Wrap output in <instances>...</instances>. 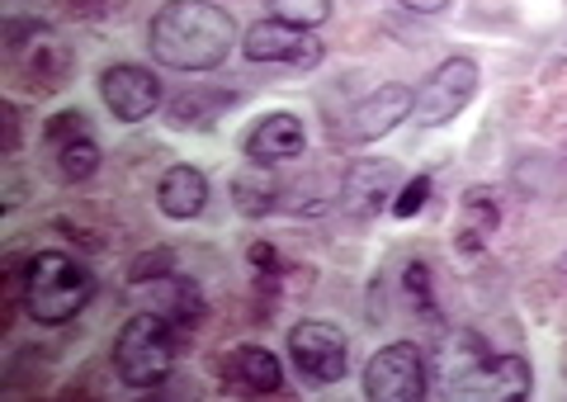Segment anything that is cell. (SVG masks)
I'll use <instances>...</instances> for the list:
<instances>
[{
	"label": "cell",
	"instance_id": "cell-1",
	"mask_svg": "<svg viewBox=\"0 0 567 402\" xmlns=\"http://www.w3.org/2000/svg\"><path fill=\"white\" fill-rule=\"evenodd\" d=\"M237 43V20L213 0H166L147 24L152 62L171 66V72H213Z\"/></svg>",
	"mask_w": 567,
	"mask_h": 402
},
{
	"label": "cell",
	"instance_id": "cell-2",
	"mask_svg": "<svg viewBox=\"0 0 567 402\" xmlns=\"http://www.w3.org/2000/svg\"><path fill=\"white\" fill-rule=\"evenodd\" d=\"M95 275L91 266H81L66 251H33L20 266V293H24V312L39 327H66L71 318H81L95 299Z\"/></svg>",
	"mask_w": 567,
	"mask_h": 402
},
{
	"label": "cell",
	"instance_id": "cell-3",
	"mask_svg": "<svg viewBox=\"0 0 567 402\" xmlns=\"http://www.w3.org/2000/svg\"><path fill=\"white\" fill-rule=\"evenodd\" d=\"M114 374L118 383L147 393L162 389V383L175 374V322L166 312H133L128 322L118 327L114 337Z\"/></svg>",
	"mask_w": 567,
	"mask_h": 402
},
{
	"label": "cell",
	"instance_id": "cell-4",
	"mask_svg": "<svg viewBox=\"0 0 567 402\" xmlns=\"http://www.w3.org/2000/svg\"><path fill=\"white\" fill-rule=\"evenodd\" d=\"M450 383H454V393H464V398L520 402L535 393V370H529L525 355H492L473 331H464V337L454 341Z\"/></svg>",
	"mask_w": 567,
	"mask_h": 402
},
{
	"label": "cell",
	"instance_id": "cell-5",
	"mask_svg": "<svg viewBox=\"0 0 567 402\" xmlns=\"http://www.w3.org/2000/svg\"><path fill=\"white\" fill-rule=\"evenodd\" d=\"M0 43H6L10 72L20 76L33 95H52V91H62V85H66V76H71V48L58 39V29H52V24L10 14V20L0 24Z\"/></svg>",
	"mask_w": 567,
	"mask_h": 402
},
{
	"label": "cell",
	"instance_id": "cell-6",
	"mask_svg": "<svg viewBox=\"0 0 567 402\" xmlns=\"http://www.w3.org/2000/svg\"><path fill=\"white\" fill-rule=\"evenodd\" d=\"M431 393V364L416 341H393L369 355L364 364V398L369 402H421Z\"/></svg>",
	"mask_w": 567,
	"mask_h": 402
},
{
	"label": "cell",
	"instance_id": "cell-7",
	"mask_svg": "<svg viewBox=\"0 0 567 402\" xmlns=\"http://www.w3.org/2000/svg\"><path fill=\"white\" fill-rule=\"evenodd\" d=\"M477 81H483V76H477V62L473 58H445L431 76L421 81L416 104H412V118H416L421 128H445V124H454V118L473 104Z\"/></svg>",
	"mask_w": 567,
	"mask_h": 402
},
{
	"label": "cell",
	"instance_id": "cell-8",
	"mask_svg": "<svg viewBox=\"0 0 567 402\" xmlns=\"http://www.w3.org/2000/svg\"><path fill=\"white\" fill-rule=\"evenodd\" d=\"M289 360H293V370L303 374V383H312V389H327V383L346 379L350 341H346V331L336 322L303 318L289 331Z\"/></svg>",
	"mask_w": 567,
	"mask_h": 402
},
{
	"label": "cell",
	"instance_id": "cell-9",
	"mask_svg": "<svg viewBox=\"0 0 567 402\" xmlns=\"http://www.w3.org/2000/svg\"><path fill=\"white\" fill-rule=\"evenodd\" d=\"M402 181L406 176L398 162H388V156H360V162L346 166L341 185H336V208L346 218H374L383 208H393Z\"/></svg>",
	"mask_w": 567,
	"mask_h": 402
},
{
	"label": "cell",
	"instance_id": "cell-10",
	"mask_svg": "<svg viewBox=\"0 0 567 402\" xmlns=\"http://www.w3.org/2000/svg\"><path fill=\"white\" fill-rule=\"evenodd\" d=\"M241 52L260 66H298V72H312L322 62V39L303 24H289V20H260L241 33Z\"/></svg>",
	"mask_w": 567,
	"mask_h": 402
},
{
	"label": "cell",
	"instance_id": "cell-11",
	"mask_svg": "<svg viewBox=\"0 0 567 402\" xmlns=\"http://www.w3.org/2000/svg\"><path fill=\"white\" fill-rule=\"evenodd\" d=\"M43 143H48L52 166H58V176L66 185H85L100 171V162H104V152H100L95 133H91V118H85L81 110L52 114L43 124Z\"/></svg>",
	"mask_w": 567,
	"mask_h": 402
},
{
	"label": "cell",
	"instance_id": "cell-12",
	"mask_svg": "<svg viewBox=\"0 0 567 402\" xmlns=\"http://www.w3.org/2000/svg\"><path fill=\"white\" fill-rule=\"evenodd\" d=\"M100 100L118 124H142V118H152L156 104H162V81L137 62H114L100 72Z\"/></svg>",
	"mask_w": 567,
	"mask_h": 402
},
{
	"label": "cell",
	"instance_id": "cell-13",
	"mask_svg": "<svg viewBox=\"0 0 567 402\" xmlns=\"http://www.w3.org/2000/svg\"><path fill=\"white\" fill-rule=\"evenodd\" d=\"M412 104H416V91H406V85H398V81H388V85H379V91H369L364 100L350 104L346 137H350V143H379V137H388L398 124L412 118Z\"/></svg>",
	"mask_w": 567,
	"mask_h": 402
},
{
	"label": "cell",
	"instance_id": "cell-14",
	"mask_svg": "<svg viewBox=\"0 0 567 402\" xmlns=\"http://www.w3.org/2000/svg\"><path fill=\"white\" fill-rule=\"evenodd\" d=\"M241 152H246V162H256V166L298 162V156L308 152V128L298 114L275 110V114H265L260 124H251V133L241 137Z\"/></svg>",
	"mask_w": 567,
	"mask_h": 402
},
{
	"label": "cell",
	"instance_id": "cell-15",
	"mask_svg": "<svg viewBox=\"0 0 567 402\" xmlns=\"http://www.w3.org/2000/svg\"><path fill=\"white\" fill-rule=\"evenodd\" d=\"M218 374H223V389L233 393H279L284 389V360L265 346H237L218 360Z\"/></svg>",
	"mask_w": 567,
	"mask_h": 402
},
{
	"label": "cell",
	"instance_id": "cell-16",
	"mask_svg": "<svg viewBox=\"0 0 567 402\" xmlns=\"http://www.w3.org/2000/svg\"><path fill=\"white\" fill-rule=\"evenodd\" d=\"M156 208L175 223H189L208 208V176L199 166H171L162 181H156Z\"/></svg>",
	"mask_w": 567,
	"mask_h": 402
},
{
	"label": "cell",
	"instance_id": "cell-17",
	"mask_svg": "<svg viewBox=\"0 0 567 402\" xmlns=\"http://www.w3.org/2000/svg\"><path fill=\"white\" fill-rule=\"evenodd\" d=\"M152 303H156V312H166L175 327H194L204 318V289L181 270L152 279Z\"/></svg>",
	"mask_w": 567,
	"mask_h": 402
},
{
	"label": "cell",
	"instance_id": "cell-18",
	"mask_svg": "<svg viewBox=\"0 0 567 402\" xmlns=\"http://www.w3.org/2000/svg\"><path fill=\"white\" fill-rule=\"evenodd\" d=\"M284 199V185L275 176V166H256L251 171H241V176H233V204L241 208L246 218H265V214H275Z\"/></svg>",
	"mask_w": 567,
	"mask_h": 402
},
{
	"label": "cell",
	"instance_id": "cell-19",
	"mask_svg": "<svg viewBox=\"0 0 567 402\" xmlns=\"http://www.w3.org/2000/svg\"><path fill=\"white\" fill-rule=\"evenodd\" d=\"M458 208H464V241H458V247H464V251H477V247H483V241L496 233V223H502L496 195H492L487 185H473Z\"/></svg>",
	"mask_w": 567,
	"mask_h": 402
},
{
	"label": "cell",
	"instance_id": "cell-20",
	"mask_svg": "<svg viewBox=\"0 0 567 402\" xmlns=\"http://www.w3.org/2000/svg\"><path fill=\"white\" fill-rule=\"evenodd\" d=\"M223 95H208V91H185V95H175L171 100V124L175 128H208L213 118H218V110H223Z\"/></svg>",
	"mask_w": 567,
	"mask_h": 402
},
{
	"label": "cell",
	"instance_id": "cell-21",
	"mask_svg": "<svg viewBox=\"0 0 567 402\" xmlns=\"http://www.w3.org/2000/svg\"><path fill=\"white\" fill-rule=\"evenodd\" d=\"M275 20H289V24H303V29H317L331 20V0H265Z\"/></svg>",
	"mask_w": 567,
	"mask_h": 402
},
{
	"label": "cell",
	"instance_id": "cell-22",
	"mask_svg": "<svg viewBox=\"0 0 567 402\" xmlns=\"http://www.w3.org/2000/svg\"><path fill=\"white\" fill-rule=\"evenodd\" d=\"M402 285H406V299H412V308H421L425 318H440L435 289H431V266H425V260H412V266H406Z\"/></svg>",
	"mask_w": 567,
	"mask_h": 402
},
{
	"label": "cell",
	"instance_id": "cell-23",
	"mask_svg": "<svg viewBox=\"0 0 567 402\" xmlns=\"http://www.w3.org/2000/svg\"><path fill=\"white\" fill-rule=\"evenodd\" d=\"M171 270H175V251H166V247L142 251V256H133V266H128V285H152V279H162Z\"/></svg>",
	"mask_w": 567,
	"mask_h": 402
},
{
	"label": "cell",
	"instance_id": "cell-24",
	"mask_svg": "<svg viewBox=\"0 0 567 402\" xmlns=\"http://www.w3.org/2000/svg\"><path fill=\"white\" fill-rule=\"evenodd\" d=\"M431 189H435V181L425 176H412V181H402V189H398V199H393V214L398 218H416L421 208H425V199H431Z\"/></svg>",
	"mask_w": 567,
	"mask_h": 402
},
{
	"label": "cell",
	"instance_id": "cell-25",
	"mask_svg": "<svg viewBox=\"0 0 567 402\" xmlns=\"http://www.w3.org/2000/svg\"><path fill=\"white\" fill-rule=\"evenodd\" d=\"M246 256H251V266H256L260 279H279L284 270H289V260H284L279 247H270V241H251V251Z\"/></svg>",
	"mask_w": 567,
	"mask_h": 402
},
{
	"label": "cell",
	"instance_id": "cell-26",
	"mask_svg": "<svg viewBox=\"0 0 567 402\" xmlns=\"http://www.w3.org/2000/svg\"><path fill=\"white\" fill-rule=\"evenodd\" d=\"M0 118H6V156H20V137H24L20 110H14V104H0Z\"/></svg>",
	"mask_w": 567,
	"mask_h": 402
},
{
	"label": "cell",
	"instance_id": "cell-27",
	"mask_svg": "<svg viewBox=\"0 0 567 402\" xmlns=\"http://www.w3.org/2000/svg\"><path fill=\"white\" fill-rule=\"evenodd\" d=\"M402 10H416V14H445L454 0H398Z\"/></svg>",
	"mask_w": 567,
	"mask_h": 402
}]
</instances>
